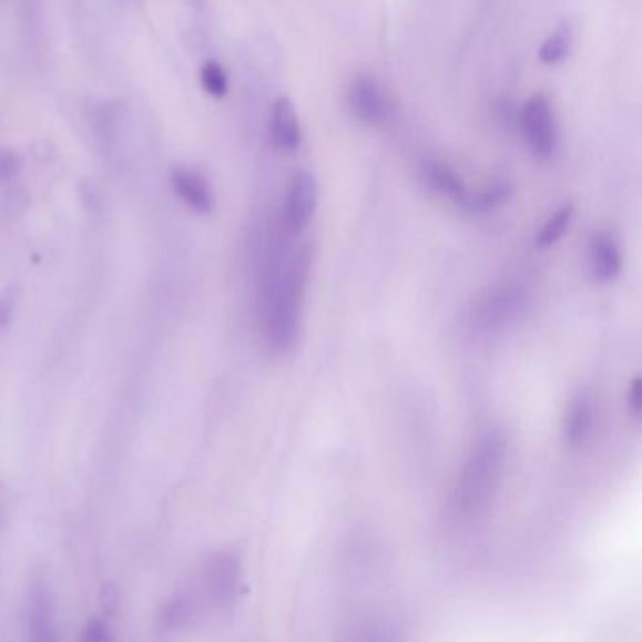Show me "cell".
<instances>
[{"instance_id":"e0dca14e","label":"cell","mask_w":642,"mask_h":642,"mask_svg":"<svg viewBox=\"0 0 642 642\" xmlns=\"http://www.w3.org/2000/svg\"><path fill=\"white\" fill-rule=\"evenodd\" d=\"M187 603L182 601V599H175L174 603H170L169 609H166V612H164V616H166V624H182L183 620H185V616H187Z\"/></svg>"},{"instance_id":"4fadbf2b","label":"cell","mask_w":642,"mask_h":642,"mask_svg":"<svg viewBox=\"0 0 642 642\" xmlns=\"http://www.w3.org/2000/svg\"><path fill=\"white\" fill-rule=\"evenodd\" d=\"M571 45H573V31L568 23H563L544 40L541 51H539V59L544 64L560 63L568 57Z\"/></svg>"},{"instance_id":"5b68a950","label":"cell","mask_w":642,"mask_h":642,"mask_svg":"<svg viewBox=\"0 0 642 642\" xmlns=\"http://www.w3.org/2000/svg\"><path fill=\"white\" fill-rule=\"evenodd\" d=\"M350 112L366 125H380L387 119L388 104L383 89L371 75H358L349 91Z\"/></svg>"},{"instance_id":"ba28073f","label":"cell","mask_w":642,"mask_h":642,"mask_svg":"<svg viewBox=\"0 0 642 642\" xmlns=\"http://www.w3.org/2000/svg\"><path fill=\"white\" fill-rule=\"evenodd\" d=\"M590 268L598 281L616 279L622 272V251L607 232H595L590 240Z\"/></svg>"},{"instance_id":"ac0fdd59","label":"cell","mask_w":642,"mask_h":642,"mask_svg":"<svg viewBox=\"0 0 642 642\" xmlns=\"http://www.w3.org/2000/svg\"><path fill=\"white\" fill-rule=\"evenodd\" d=\"M641 390H642V379L641 377H635V379L631 380L630 393H628V404H630L631 411H633V415H635V417H641L642 411Z\"/></svg>"},{"instance_id":"44dd1931","label":"cell","mask_w":642,"mask_h":642,"mask_svg":"<svg viewBox=\"0 0 642 642\" xmlns=\"http://www.w3.org/2000/svg\"><path fill=\"white\" fill-rule=\"evenodd\" d=\"M10 315H12V302L0 299V326L7 325Z\"/></svg>"},{"instance_id":"9c48e42d","label":"cell","mask_w":642,"mask_h":642,"mask_svg":"<svg viewBox=\"0 0 642 642\" xmlns=\"http://www.w3.org/2000/svg\"><path fill=\"white\" fill-rule=\"evenodd\" d=\"M172 183H174L177 196H180L187 206L193 207L194 212H212V188L207 185L206 180L202 177V174L194 172V170H175L174 174H172Z\"/></svg>"},{"instance_id":"9a60e30c","label":"cell","mask_w":642,"mask_h":642,"mask_svg":"<svg viewBox=\"0 0 642 642\" xmlns=\"http://www.w3.org/2000/svg\"><path fill=\"white\" fill-rule=\"evenodd\" d=\"M31 635L37 641H51L53 635V622L45 595H38L31 612Z\"/></svg>"},{"instance_id":"2e32d148","label":"cell","mask_w":642,"mask_h":642,"mask_svg":"<svg viewBox=\"0 0 642 642\" xmlns=\"http://www.w3.org/2000/svg\"><path fill=\"white\" fill-rule=\"evenodd\" d=\"M202 88L207 94H212L215 99H223L226 91H228V80H226V72L217 61H207L202 69Z\"/></svg>"},{"instance_id":"8fae6325","label":"cell","mask_w":642,"mask_h":642,"mask_svg":"<svg viewBox=\"0 0 642 642\" xmlns=\"http://www.w3.org/2000/svg\"><path fill=\"white\" fill-rule=\"evenodd\" d=\"M593 420H595V409H593L592 398L588 394L580 393L577 398H573L565 412V425H563L565 441L571 447L584 444L592 434Z\"/></svg>"},{"instance_id":"30bf717a","label":"cell","mask_w":642,"mask_h":642,"mask_svg":"<svg viewBox=\"0 0 642 642\" xmlns=\"http://www.w3.org/2000/svg\"><path fill=\"white\" fill-rule=\"evenodd\" d=\"M272 142L285 151L296 150L302 142L298 115L288 99L277 100L272 110Z\"/></svg>"},{"instance_id":"d6986e66","label":"cell","mask_w":642,"mask_h":642,"mask_svg":"<svg viewBox=\"0 0 642 642\" xmlns=\"http://www.w3.org/2000/svg\"><path fill=\"white\" fill-rule=\"evenodd\" d=\"M83 639L89 642L106 641V628H104V624L99 622V620H93V622L88 625V630H85V635H83Z\"/></svg>"},{"instance_id":"6da1fadb","label":"cell","mask_w":642,"mask_h":642,"mask_svg":"<svg viewBox=\"0 0 642 642\" xmlns=\"http://www.w3.org/2000/svg\"><path fill=\"white\" fill-rule=\"evenodd\" d=\"M312 268L309 247L288 253L269 268L263 288V317L272 349L288 353L298 342L304 294Z\"/></svg>"},{"instance_id":"ffe728a7","label":"cell","mask_w":642,"mask_h":642,"mask_svg":"<svg viewBox=\"0 0 642 642\" xmlns=\"http://www.w3.org/2000/svg\"><path fill=\"white\" fill-rule=\"evenodd\" d=\"M119 601H121V599H119V592L115 588H104V592H102V605H104L106 611H118Z\"/></svg>"},{"instance_id":"7c38bea8","label":"cell","mask_w":642,"mask_h":642,"mask_svg":"<svg viewBox=\"0 0 642 642\" xmlns=\"http://www.w3.org/2000/svg\"><path fill=\"white\" fill-rule=\"evenodd\" d=\"M425 172L426 182L430 183L437 193L445 194V196H449V198L456 200L460 204L468 196L460 175L456 174L449 164L430 161V163L426 164Z\"/></svg>"},{"instance_id":"3957f363","label":"cell","mask_w":642,"mask_h":642,"mask_svg":"<svg viewBox=\"0 0 642 642\" xmlns=\"http://www.w3.org/2000/svg\"><path fill=\"white\" fill-rule=\"evenodd\" d=\"M522 126H524L526 140L533 155L539 159L552 156L558 145V129H556L554 110L544 94H533L526 102Z\"/></svg>"},{"instance_id":"7a4b0ae2","label":"cell","mask_w":642,"mask_h":642,"mask_svg":"<svg viewBox=\"0 0 642 642\" xmlns=\"http://www.w3.org/2000/svg\"><path fill=\"white\" fill-rule=\"evenodd\" d=\"M506 437L488 431L469 455L456 485V507L461 514L475 517L488 509L506 468Z\"/></svg>"},{"instance_id":"277c9868","label":"cell","mask_w":642,"mask_h":642,"mask_svg":"<svg viewBox=\"0 0 642 642\" xmlns=\"http://www.w3.org/2000/svg\"><path fill=\"white\" fill-rule=\"evenodd\" d=\"M317 180L309 172H299L288 187L285 207V223L288 231L298 234L309 225L313 213L317 210Z\"/></svg>"},{"instance_id":"52a82bcc","label":"cell","mask_w":642,"mask_h":642,"mask_svg":"<svg viewBox=\"0 0 642 642\" xmlns=\"http://www.w3.org/2000/svg\"><path fill=\"white\" fill-rule=\"evenodd\" d=\"M240 580H242V569L236 556L223 554L213 560L210 569V584H212L213 599L218 607L234 605L240 595Z\"/></svg>"},{"instance_id":"5bb4252c","label":"cell","mask_w":642,"mask_h":642,"mask_svg":"<svg viewBox=\"0 0 642 642\" xmlns=\"http://www.w3.org/2000/svg\"><path fill=\"white\" fill-rule=\"evenodd\" d=\"M573 213L574 210L571 204L561 206L560 210L544 223L541 232H539V236H537V247L544 249V247H550V245H554L556 242H560L563 234L568 232L571 221H573Z\"/></svg>"},{"instance_id":"8992f818","label":"cell","mask_w":642,"mask_h":642,"mask_svg":"<svg viewBox=\"0 0 642 642\" xmlns=\"http://www.w3.org/2000/svg\"><path fill=\"white\" fill-rule=\"evenodd\" d=\"M526 296L520 288L501 287L488 294L487 298L480 302L479 317L485 328H501L520 317L524 312Z\"/></svg>"}]
</instances>
